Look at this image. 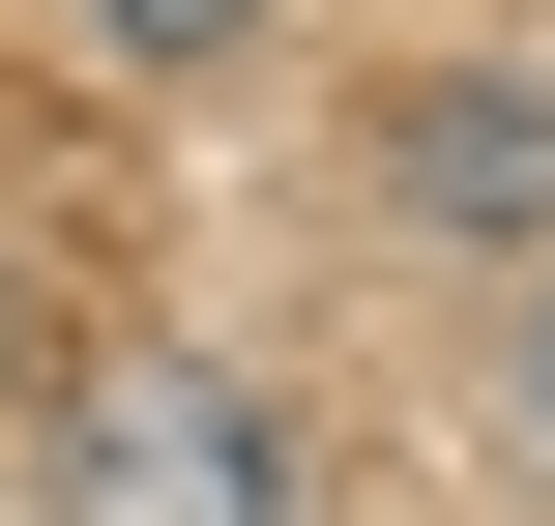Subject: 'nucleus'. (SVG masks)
I'll list each match as a JSON object with an SVG mask.
<instances>
[{
  "label": "nucleus",
  "mask_w": 555,
  "mask_h": 526,
  "mask_svg": "<svg viewBox=\"0 0 555 526\" xmlns=\"http://www.w3.org/2000/svg\"><path fill=\"white\" fill-rule=\"evenodd\" d=\"M88 526H263V410L234 381H88Z\"/></svg>",
  "instance_id": "obj_1"
},
{
  "label": "nucleus",
  "mask_w": 555,
  "mask_h": 526,
  "mask_svg": "<svg viewBox=\"0 0 555 526\" xmlns=\"http://www.w3.org/2000/svg\"><path fill=\"white\" fill-rule=\"evenodd\" d=\"M88 29H117V59H205V29H234V0H88Z\"/></svg>",
  "instance_id": "obj_2"
}]
</instances>
